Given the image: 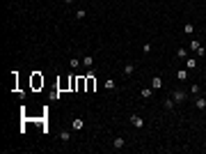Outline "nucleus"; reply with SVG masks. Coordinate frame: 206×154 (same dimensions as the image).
<instances>
[{"label":"nucleus","instance_id":"1","mask_svg":"<svg viewBox=\"0 0 206 154\" xmlns=\"http://www.w3.org/2000/svg\"><path fill=\"white\" fill-rule=\"evenodd\" d=\"M94 88H96L94 71H87V76H85V92H94Z\"/></svg>","mask_w":206,"mask_h":154},{"label":"nucleus","instance_id":"2","mask_svg":"<svg viewBox=\"0 0 206 154\" xmlns=\"http://www.w3.org/2000/svg\"><path fill=\"white\" fill-rule=\"evenodd\" d=\"M186 90H174V94H172V99H174V101H176V103H183V101H186Z\"/></svg>","mask_w":206,"mask_h":154},{"label":"nucleus","instance_id":"3","mask_svg":"<svg viewBox=\"0 0 206 154\" xmlns=\"http://www.w3.org/2000/svg\"><path fill=\"white\" fill-rule=\"evenodd\" d=\"M41 85H44V76H41V74H32V88L39 90Z\"/></svg>","mask_w":206,"mask_h":154},{"label":"nucleus","instance_id":"4","mask_svg":"<svg viewBox=\"0 0 206 154\" xmlns=\"http://www.w3.org/2000/svg\"><path fill=\"white\" fill-rule=\"evenodd\" d=\"M131 124H133L135 129H142L144 127V120H142L140 115H131Z\"/></svg>","mask_w":206,"mask_h":154},{"label":"nucleus","instance_id":"5","mask_svg":"<svg viewBox=\"0 0 206 154\" xmlns=\"http://www.w3.org/2000/svg\"><path fill=\"white\" fill-rule=\"evenodd\" d=\"M151 88H154V90H160V88H163V78L160 76H154V78H151Z\"/></svg>","mask_w":206,"mask_h":154},{"label":"nucleus","instance_id":"6","mask_svg":"<svg viewBox=\"0 0 206 154\" xmlns=\"http://www.w3.org/2000/svg\"><path fill=\"white\" fill-rule=\"evenodd\" d=\"M176 58H179V60H186V58H188V51L183 48V46H179V48H176Z\"/></svg>","mask_w":206,"mask_h":154},{"label":"nucleus","instance_id":"7","mask_svg":"<svg viewBox=\"0 0 206 154\" xmlns=\"http://www.w3.org/2000/svg\"><path fill=\"white\" fill-rule=\"evenodd\" d=\"M195 106H197L199 110H204L206 108V99H204V97H197V99H195Z\"/></svg>","mask_w":206,"mask_h":154},{"label":"nucleus","instance_id":"8","mask_svg":"<svg viewBox=\"0 0 206 154\" xmlns=\"http://www.w3.org/2000/svg\"><path fill=\"white\" fill-rule=\"evenodd\" d=\"M186 62H188V71L197 69V60H195V58H186Z\"/></svg>","mask_w":206,"mask_h":154},{"label":"nucleus","instance_id":"9","mask_svg":"<svg viewBox=\"0 0 206 154\" xmlns=\"http://www.w3.org/2000/svg\"><path fill=\"white\" fill-rule=\"evenodd\" d=\"M112 145H115V149H122L124 145H126V140H124L122 136H119V138H115V143H112Z\"/></svg>","mask_w":206,"mask_h":154},{"label":"nucleus","instance_id":"10","mask_svg":"<svg viewBox=\"0 0 206 154\" xmlns=\"http://www.w3.org/2000/svg\"><path fill=\"white\" fill-rule=\"evenodd\" d=\"M176 78H179L181 83H183V81L188 78V69H179V71H176Z\"/></svg>","mask_w":206,"mask_h":154},{"label":"nucleus","instance_id":"11","mask_svg":"<svg viewBox=\"0 0 206 154\" xmlns=\"http://www.w3.org/2000/svg\"><path fill=\"white\" fill-rule=\"evenodd\" d=\"M133 69H135V67H133V62H126V64H124V74H126V76H131V74H133Z\"/></svg>","mask_w":206,"mask_h":154},{"label":"nucleus","instance_id":"12","mask_svg":"<svg viewBox=\"0 0 206 154\" xmlns=\"http://www.w3.org/2000/svg\"><path fill=\"white\" fill-rule=\"evenodd\" d=\"M190 48H193V51L197 53V51L202 48V42H199V39H193V42H190Z\"/></svg>","mask_w":206,"mask_h":154},{"label":"nucleus","instance_id":"13","mask_svg":"<svg viewBox=\"0 0 206 154\" xmlns=\"http://www.w3.org/2000/svg\"><path fill=\"white\" fill-rule=\"evenodd\" d=\"M71 129H83V120H80V117H76V120H73V122H71Z\"/></svg>","mask_w":206,"mask_h":154},{"label":"nucleus","instance_id":"14","mask_svg":"<svg viewBox=\"0 0 206 154\" xmlns=\"http://www.w3.org/2000/svg\"><path fill=\"white\" fill-rule=\"evenodd\" d=\"M83 64L87 67V69H90L92 64H94V58H92V55H85V58H83Z\"/></svg>","mask_w":206,"mask_h":154},{"label":"nucleus","instance_id":"15","mask_svg":"<svg viewBox=\"0 0 206 154\" xmlns=\"http://www.w3.org/2000/svg\"><path fill=\"white\" fill-rule=\"evenodd\" d=\"M183 32H186V35H195V26L193 23H186V26H183Z\"/></svg>","mask_w":206,"mask_h":154},{"label":"nucleus","instance_id":"16","mask_svg":"<svg viewBox=\"0 0 206 154\" xmlns=\"http://www.w3.org/2000/svg\"><path fill=\"white\" fill-rule=\"evenodd\" d=\"M140 97H142V99H149V97H151V90H149V88H144V90H140Z\"/></svg>","mask_w":206,"mask_h":154},{"label":"nucleus","instance_id":"17","mask_svg":"<svg viewBox=\"0 0 206 154\" xmlns=\"http://www.w3.org/2000/svg\"><path fill=\"white\" fill-rule=\"evenodd\" d=\"M85 90V76H80L78 78V92H83Z\"/></svg>","mask_w":206,"mask_h":154},{"label":"nucleus","instance_id":"18","mask_svg":"<svg viewBox=\"0 0 206 154\" xmlns=\"http://www.w3.org/2000/svg\"><path fill=\"white\" fill-rule=\"evenodd\" d=\"M60 138H62V140H69V138H71V134H69V131H66V129H64V131H60Z\"/></svg>","mask_w":206,"mask_h":154},{"label":"nucleus","instance_id":"19","mask_svg":"<svg viewBox=\"0 0 206 154\" xmlns=\"http://www.w3.org/2000/svg\"><path fill=\"white\" fill-rule=\"evenodd\" d=\"M69 64H71V69H78V64H80V60H78V58H71V60H69Z\"/></svg>","mask_w":206,"mask_h":154},{"label":"nucleus","instance_id":"20","mask_svg":"<svg viewBox=\"0 0 206 154\" xmlns=\"http://www.w3.org/2000/svg\"><path fill=\"white\" fill-rule=\"evenodd\" d=\"M174 103H176V101H174V99H165V106H167V108H169V110H172V108H174Z\"/></svg>","mask_w":206,"mask_h":154},{"label":"nucleus","instance_id":"21","mask_svg":"<svg viewBox=\"0 0 206 154\" xmlns=\"http://www.w3.org/2000/svg\"><path fill=\"white\" fill-rule=\"evenodd\" d=\"M105 88H108V90H112V88H115V81H112V78H108V81H105Z\"/></svg>","mask_w":206,"mask_h":154},{"label":"nucleus","instance_id":"22","mask_svg":"<svg viewBox=\"0 0 206 154\" xmlns=\"http://www.w3.org/2000/svg\"><path fill=\"white\" fill-rule=\"evenodd\" d=\"M190 92H193V94H199V85H197V83L190 85Z\"/></svg>","mask_w":206,"mask_h":154},{"label":"nucleus","instance_id":"23","mask_svg":"<svg viewBox=\"0 0 206 154\" xmlns=\"http://www.w3.org/2000/svg\"><path fill=\"white\" fill-rule=\"evenodd\" d=\"M85 14H87L85 9H78V12H76V19H85Z\"/></svg>","mask_w":206,"mask_h":154},{"label":"nucleus","instance_id":"24","mask_svg":"<svg viewBox=\"0 0 206 154\" xmlns=\"http://www.w3.org/2000/svg\"><path fill=\"white\" fill-rule=\"evenodd\" d=\"M64 2H73V0H64Z\"/></svg>","mask_w":206,"mask_h":154},{"label":"nucleus","instance_id":"25","mask_svg":"<svg viewBox=\"0 0 206 154\" xmlns=\"http://www.w3.org/2000/svg\"><path fill=\"white\" fill-rule=\"evenodd\" d=\"M204 94H206V90H204Z\"/></svg>","mask_w":206,"mask_h":154}]
</instances>
